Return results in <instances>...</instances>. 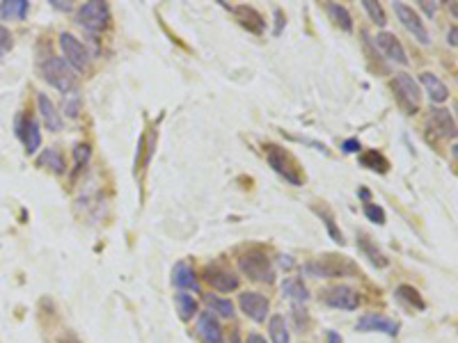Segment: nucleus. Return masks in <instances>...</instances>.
Segmentation results:
<instances>
[{
    "label": "nucleus",
    "instance_id": "nucleus-23",
    "mask_svg": "<svg viewBox=\"0 0 458 343\" xmlns=\"http://www.w3.org/2000/svg\"><path fill=\"white\" fill-rule=\"evenodd\" d=\"M357 247L362 249V254L369 258V261L373 263V266H378V268H385L390 261H388V256H385L378 247H376L373 243H371V238H366L364 234H357Z\"/></svg>",
    "mask_w": 458,
    "mask_h": 343
},
{
    "label": "nucleus",
    "instance_id": "nucleus-42",
    "mask_svg": "<svg viewBox=\"0 0 458 343\" xmlns=\"http://www.w3.org/2000/svg\"><path fill=\"white\" fill-rule=\"evenodd\" d=\"M328 343H342V337L337 332H328Z\"/></svg>",
    "mask_w": 458,
    "mask_h": 343
},
{
    "label": "nucleus",
    "instance_id": "nucleus-19",
    "mask_svg": "<svg viewBox=\"0 0 458 343\" xmlns=\"http://www.w3.org/2000/svg\"><path fill=\"white\" fill-rule=\"evenodd\" d=\"M229 9H232L238 21H241V25L247 27L250 32H254V35L264 32L266 21H264V16L256 12V9H252V7H229Z\"/></svg>",
    "mask_w": 458,
    "mask_h": 343
},
{
    "label": "nucleus",
    "instance_id": "nucleus-5",
    "mask_svg": "<svg viewBox=\"0 0 458 343\" xmlns=\"http://www.w3.org/2000/svg\"><path fill=\"white\" fill-rule=\"evenodd\" d=\"M78 25L87 32H104L110 25V7L101 0H92L78 9Z\"/></svg>",
    "mask_w": 458,
    "mask_h": 343
},
{
    "label": "nucleus",
    "instance_id": "nucleus-7",
    "mask_svg": "<svg viewBox=\"0 0 458 343\" xmlns=\"http://www.w3.org/2000/svg\"><path fill=\"white\" fill-rule=\"evenodd\" d=\"M60 49H62V55H64V62L69 64L71 69L76 71H85L89 67V53L87 49L82 46V42L78 37H73L71 32H62L60 35Z\"/></svg>",
    "mask_w": 458,
    "mask_h": 343
},
{
    "label": "nucleus",
    "instance_id": "nucleus-6",
    "mask_svg": "<svg viewBox=\"0 0 458 343\" xmlns=\"http://www.w3.org/2000/svg\"><path fill=\"white\" fill-rule=\"evenodd\" d=\"M266 161H268L271 168L278 172L287 183L296 185V188H298V185H302L298 168L293 165V161L289 158V154L284 149H280V146H275V144H268V146H266Z\"/></svg>",
    "mask_w": 458,
    "mask_h": 343
},
{
    "label": "nucleus",
    "instance_id": "nucleus-36",
    "mask_svg": "<svg viewBox=\"0 0 458 343\" xmlns=\"http://www.w3.org/2000/svg\"><path fill=\"white\" fill-rule=\"evenodd\" d=\"M69 96H71V94H69ZM78 108H80L78 96H71V99L64 101V113H67L69 117H76V115H78Z\"/></svg>",
    "mask_w": 458,
    "mask_h": 343
},
{
    "label": "nucleus",
    "instance_id": "nucleus-29",
    "mask_svg": "<svg viewBox=\"0 0 458 343\" xmlns=\"http://www.w3.org/2000/svg\"><path fill=\"white\" fill-rule=\"evenodd\" d=\"M397 298H399L401 302H406L408 307H412V309H419V311L426 309V302L421 300L419 291L412 289V286H408V284H401V286H399V289H397Z\"/></svg>",
    "mask_w": 458,
    "mask_h": 343
},
{
    "label": "nucleus",
    "instance_id": "nucleus-13",
    "mask_svg": "<svg viewBox=\"0 0 458 343\" xmlns=\"http://www.w3.org/2000/svg\"><path fill=\"white\" fill-rule=\"evenodd\" d=\"M357 332H383V335H388V337H397L399 323L385 318L380 313H364V316L357 320Z\"/></svg>",
    "mask_w": 458,
    "mask_h": 343
},
{
    "label": "nucleus",
    "instance_id": "nucleus-10",
    "mask_svg": "<svg viewBox=\"0 0 458 343\" xmlns=\"http://www.w3.org/2000/svg\"><path fill=\"white\" fill-rule=\"evenodd\" d=\"M238 304H241V311L245 313L247 318L254 320V323H264L266 316L271 311V302L266 295L256 293V291H247L238 298Z\"/></svg>",
    "mask_w": 458,
    "mask_h": 343
},
{
    "label": "nucleus",
    "instance_id": "nucleus-44",
    "mask_svg": "<svg viewBox=\"0 0 458 343\" xmlns=\"http://www.w3.org/2000/svg\"><path fill=\"white\" fill-rule=\"evenodd\" d=\"M360 197L362 199H369V190H360Z\"/></svg>",
    "mask_w": 458,
    "mask_h": 343
},
{
    "label": "nucleus",
    "instance_id": "nucleus-31",
    "mask_svg": "<svg viewBox=\"0 0 458 343\" xmlns=\"http://www.w3.org/2000/svg\"><path fill=\"white\" fill-rule=\"evenodd\" d=\"M314 213H316V216H318L321 220L326 222V229H328V234L333 236V240H335V243H339V245H342V243H344V234H342V231L337 229V225H335V218L330 216V213H328L326 208H314Z\"/></svg>",
    "mask_w": 458,
    "mask_h": 343
},
{
    "label": "nucleus",
    "instance_id": "nucleus-28",
    "mask_svg": "<svg viewBox=\"0 0 458 343\" xmlns=\"http://www.w3.org/2000/svg\"><path fill=\"white\" fill-rule=\"evenodd\" d=\"M27 9H30L27 0H5V3H0V16L18 18V21H21V18H25Z\"/></svg>",
    "mask_w": 458,
    "mask_h": 343
},
{
    "label": "nucleus",
    "instance_id": "nucleus-17",
    "mask_svg": "<svg viewBox=\"0 0 458 343\" xmlns=\"http://www.w3.org/2000/svg\"><path fill=\"white\" fill-rule=\"evenodd\" d=\"M37 108H39V115L46 124V131L58 133L62 131V117L58 113V108L53 106V101L46 94H37Z\"/></svg>",
    "mask_w": 458,
    "mask_h": 343
},
{
    "label": "nucleus",
    "instance_id": "nucleus-22",
    "mask_svg": "<svg viewBox=\"0 0 458 343\" xmlns=\"http://www.w3.org/2000/svg\"><path fill=\"white\" fill-rule=\"evenodd\" d=\"M326 12H328V16L335 21V25L342 27L344 32H353V16H351V12H348L344 5H339V3H328V5H326Z\"/></svg>",
    "mask_w": 458,
    "mask_h": 343
},
{
    "label": "nucleus",
    "instance_id": "nucleus-26",
    "mask_svg": "<svg viewBox=\"0 0 458 343\" xmlns=\"http://www.w3.org/2000/svg\"><path fill=\"white\" fill-rule=\"evenodd\" d=\"M268 335H271V341L273 343H291V335H289V325L284 316L280 313H275L268 320Z\"/></svg>",
    "mask_w": 458,
    "mask_h": 343
},
{
    "label": "nucleus",
    "instance_id": "nucleus-9",
    "mask_svg": "<svg viewBox=\"0 0 458 343\" xmlns=\"http://www.w3.org/2000/svg\"><path fill=\"white\" fill-rule=\"evenodd\" d=\"M323 302L333 309H342V311H355L357 304H360V293H357L353 286L339 284L328 289L323 295Z\"/></svg>",
    "mask_w": 458,
    "mask_h": 343
},
{
    "label": "nucleus",
    "instance_id": "nucleus-25",
    "mask_svg": "<svg viewBox=\"0 0 458 343\" xmlns=\"http://www.w3.org/2000/svg\"><path fill=\"white\" fill-rule=\"evenodd\" d=\"M174 304H177V313L183 323L190 320L192 316H197V300L192 298L190 293L179 291L177 295H174Z\"/></svg>",
    "mask_w": 458,
    "mask_h": 343
},
{
    "label": "nucleus",
    "instance_id": "nucleus-3",
    "mask_svg": "<svg viewBox=\"0 0 458 343\" xmlns=\"http://www.w3.org/2000/svg\"><path fill=\"white\" fill-rule=\"evenodd\" d=\"M392 87H394V94H397L399 106L406 110L408 115H415L421 104L419 82L412 80V76H408V73H397L392 80Z\"/></svg>",
    "mask_w": 458,
    "mask_h": 343
},
{
    "label": "nucleus",
    "instance_id": "nucleus-2",
    "mask_svg": "<svg viewBox=\"0 0 458 343\" xmlns=\"http://www.w3.org/2000/svg\"><path fill=\"white\" fill-rule=\"evenodd\" d=\"M305 273L309 277H316V280H333V277H346V275H355L357 268L348 261L346 256H318L314 261L305 263Z\"/></svg>",
    "mask_w": 458,
    "mask_h": 343
},
{
    "label": "nucleus",
    "instance_id": "nucleus-30",
    "mask_svg": "<svg viewBox=\"0 0 458 343\" xmlns=\"http://www.w3.org/2000/svg\"><path fill=\"white\" fill-rule=\"evenodd\" d=\"M204 302L209 304V309L213 316H223V318H232L234 316V304L229 300L216 298V295H204Z\"/></svg>",
    "mask_w": 458,
    "mask_h": 343
},
{
    "label": "nucleus",
    "instance_id": "nucleus-12",
    "mask_svg": "<svg viewBox=\"0 0 458 343\" xmlns=\"http://www.w3.org/2000/svg\"><path fill=\"white\" fill-rule=\"evenodd\" d=\"M16 135L23 140V146L27 154H37L42 146V126L35 117H25L16 122Z\"/></svg>",
    "mask_w": 458,
    "mask_h": 343
},
{
    "label": "nucleus",
    "instance_id": "nucleus-41",
    "mask_svg": "<svg viewBox=\"0 0 458 343\" xmlns=\"http://www.w3.org/2000/svg\"><path fill=\"white\" fill-rule=\"evenodd\" d=\"M247 343H268V341H266L261 335H250L247 337Z\"/></svg>",
    "mask_w": 458,
    "mask_h": 343
},
{
    "label": "nucleus",
    "instance_id": "nucleus-27",
    "mask_svg": "<svg viewBox=\"0 0 458 343\" xmlns=\"http://www.w3.org/2000/svg\"><path fill=\"white\" fill-rule=\"evenodd\" d=\"M360 165L362 168H366V170H373V172H380V174H385L390 170V163H388V158L380 154V151H376V149H371V151H364L362 156H360Z\"/></svg>",
    "mask_w": 458,
    "mask_h": 343
},
{
    "label": "nucleus",
    "instance_id": "nucleus-16",
    "mask_svg": "<svg viewBox=\"0 0 458 343\" xmlns=\"http://www.w3.org/2000/svg\"><path fill=\"white\" fill-rule=\"evenodd\" d=\"M428 124L431 128L438 133V135H442V137H456V119L452 117V113L445 108H435V110H431V117H428Z\"/></svg>",
    "mask_w": 458,
    "mask_h": 343
},
{
    "label": "nucleus",
    "instance_id": "nucleus-32",
    "mask_svg": "<svg viewBox=\"0 0 458 343\" xmlns=\"http://www.w3.org/2000/svg\"><path fill=\"white\" fill-rule=\"evenodd\" d=\"M362 7H364V12L371 16L373 23H378L380 27L388 23V16H385V9L380 7V3H373V0H362Z\"/></svg>",
    "mask_w": 458,
    "mask_h": 343
},
{
    "label": "nucleus",
    "instance_id": "nucleus-21",
    "mask_svg": "<svg viewBox=\"0 0 458 343\" xmlns=\"http://www.w3.org/2000/svg\"><path fill=\"white\" fill-rule=\"evenodd\" d=\"M37 165H39V168L51 170L53 174L67 172V165H64V158H62V154L58 149H44L39 154V158H37Z\"/></svg>",
    "mask_w": 458,
    "mask_h": 343
},
{
    "label": "nucleus",
    "instance_id": "nucleus-4",
    "mask_svg": "<svg viewBox=\"0 0 458 343\" xmlns=\"http://www.w3.org/2000/svg\"><path fill=\"white\" fill-rule=\"evenodd\" d=\"M238 268H241V273L247 275V280H252V282H273V277H275L271 258L264 252H259V249L247 252L245 256L238 258Z\"/></svg>",
    "mask_w": 458,
    "mask_h": 343
},
{
    "label": "nucleus",
    "instance_id": "nucleus-8",
    "mask_svg": "<svg viewBox=\"0 0 458 343\" xmlns=\"http://www.w3.org/2000/svg\"><path fill=\"white\" fill-rule=\"evenodd\" d=\"M394 14L399 16V21L403 23V27L415 37L419 44H431V35L426 30V23L421 21V16L406 3H394Z\"/></svg>",
    "mask_w": 458,
    "mask_h": 343
},
{
    "label": "nucleus",
    "instance_id": "nucleus-39",
    "mask_svg": "<svg viewBox=\"0 0 458 343\" xmlns=\"http://www.w3.org/2000/svg\"><path fill=\"white\" fill-rule=\"evenodd\" d=\"M447 42L452 44V49H456V25L449 27V32H447Z\"/></svg>",
    "mask_w": 458,
    "mask_h": 343
},
{
    "label": "nucleus",
    "instance_id": "nucleus-37",
    "mask_svg": "<svg viewBox=\"0 0 458 343\" xmlns=\"http://www.w3.org/2000/svg\"><path fill=\"white\" fill-rule=\"evenodd\" d=\"M342 149H344V154H357L360 151V140H357V137H351V140H346L342 144Z\"/></svg>",
    "mask_w": 458,
    "mask_h": 343
},
{
    "label": "nucleus",
    "instance_id": "nucleus-24",
    "mask_svg": "<svg viewBox=\"0 0 458 343\" xmlns=\"http://www.w3.org/2000/svg\"><path fill=\"white\" fill-rule=\"evenodd\" d=\"M282 293L287 295V298L300 302V304L309 300L307 286L302 284V280H298V277H289V280H284V282H282Z\"/></svg>",
    "mask_w": 458,
    "mask_h": 343
},
{
    "label": "nucleus",
    "instance_id": "nucleus-18",
    "mask_svg": "<svg viewBox=\"0 0 458 343\" xmlns=\"http://www.w3.org/2000/svg\"><path fill=\"white\" fill-rule=\"evenodd\" d=\"M419 82H421V87L426 89V94L433 104H445V101L449 99V87L435 76V73H428V71L421 73Z\"/></svg>",
    "mask_w": 458,
    "mask_h": 343
},
{
    "label": "nucleus",
    "instance_id": "nucleus-40",
    "mask_svg": "<svg viewBox=\"0 0 458 343\" xmlns=\"http://www.w3.org/2000/svg\"><path fill=\"white\" fill-rule=\"evenodd\" d=\"M51 5L58 7V9H64V12H69L71 9V3H62V0H51Z\"/></svg>",
    "mask_w": 458,
    "mask_h": 343
},
{
    "label": "nucleus",
    "instance_id": "nucleus-43",
    "mask_svg": "<svg viewBox=\"0 0 458 343\" xmlns=\"http://www.w3.org/2000/svg\"><path fill=\"white\" fill-rule=\"evenodd\" d=\"M282 266H287V268H291L293 266V261H291V256H282V261H280Z\"/></svg>",
    "mask_w": 458,
    "mask_h": 343
},
{
    "label": "nucleus",
    "instance_id": "nucleus-11",
    "mask_svg": "<svg viewBox=\"0 0 458 343\" xmlns=\"http://www.w3.org/2000/svg\"><path fill=\"white\" fill-rule=\"evenodd\" d=\"M373 42H376V46H378V51H380L390 62H397V64H401V67H406V64H408L406 49H403V44L399 42V37L394 35V32L383 30V32L376 35Z\"/></svg>",
    "mask_w": 458,
    "mask_h": 343
},
{
    "label": "nucleus",
    "instance_id": "nucleus-45",
    "mask_svg": "<svg viewBox=\"0 0 458 343\" xmlns=\"http://www.w3.org/2000/svg\"><path fill=\"white\" fill-rule=\"evenodd\" d=\"M0 55H3V53H0Z\"/></svg>",
    "mask_w": 458,
    "mask_h": 343
},
{
    "label": "nucleus",
    "instance_id": "nucleus-34",
    "mask_svg": "<svg viewBox=\"0 0 458 343\" xmlns=\"http://www.w3.org/2000/svg\"><path fill=\"white\" fill-rule=\"evenodd\" d=\"M73 156H76V170H80L82 165H87L92 151H89V146H87V144H78L76 149H73Z\"/></svg>",
    "mask_w": 458,
    "mask_h": 343
},
{
    "label": "nucleus",
    "instance_id": "nucleus-1",
    "mask_svg": "<svg viewBox=\"0 0 458 343\" xmlns=\"http://www.w3.org/2000/svg\"><path fill=\"white\" fill-rule=\"evenodd\" d=\"M42 78L49 82L51 87L58 89L62 96L71 94L78 82L76 71H73L62 58H49L46 62H42Z\"/></svg>",
    "mask_w": 458,
    "mask_h": 343
},
{
    "label": "nucleus",
    "instance_id": "nucleus-35",
    "mask_svg": "<svg viewBox=\"0 0 458 343\" xmlns=\"http://www.w3.org/2000/svg\"><path fill=\"white\" fill-rule=\"evenodd\" d=\"M12 46H14L12 32H9L5 25H0V53H7Z\"/></svg>",
    "mask_w": 458,
    "mask_h": 343
},
{
    "label": "nucleus",
    "instance_id": "nucleus-20",
    "mask_svg": "<svg viewBox=\"0 0 458 343\" xmlns=\"http://www.w3.org/2000/svg\"><path fill=\"white\" fill-rule=\"evenodd\" d=\"M172 284L177 286V289H181L183 293L186 291H197L199 286H197V277L195 273H192V268L188 263H177L174 266V270H172Z\"/></svg>",
    "mask_w": 458,
    "mask_h": 343
},
{
    "label": "nucleus",
    "instance_id": "nucleus-33",
    "mask_svg": "<svg viewBox=\"0 0 458 343\" xmlns=\"http://www.w3.org/2000/svg\"><path fill=\"white\" fill-rule=\"evenodd\" d=\"M364 216L369 218L371 222H376V225H385V211L378 206V204L366 201L364 204Z\"/></svg>",
    "mask_w": 458,
    "mask_h": 343
},
{
    "label": "nucleus",
    "instance_id": "nucleus-38",
    "mask_svg": "<svg viewBox=\"0 0 458 343\" xmlns=\"http://www.w3.org/2000/svg\"><path fill=\"white\" fill-rule=\"evenodd\" d=\"M419 7L424 9V14H426V16H433V14H435V7H438V5H433V3L428 5V3H424V0H421Z\"/></svg>",
    "mask_w": 458,
    "mask_h": 343
},
{
    "label": "nucleus",
    "instance_id": "nucleus-15",
    "mask_svg": "<svg viewBox=\"0 0 458 343\" xmlns=\"http://www.w3.org/2000/svg\"><path fill=\"white\" fill-rule=\"evenodd\" d=\"M206 284L211 286V289H216L220 293H232L236 291L238 286H241V280H238L236 275H232L229 270H225V268H206Z\"/></svg>",
    "mask_w": 458,
    "mask_h": 343
},
{
    "label": "nucleus",
    "instance_id": "nucleus-14",
    "mask_svg": "<svg viewBox=\"0 0 458 343\" xmlns=\"http://www.w3.org/2000/svg\"><path fill=\"white\" fill-rule=\"evenodd\" d=\"M197 337L204 343H223L225 335H223V325H220L218 316H213L211 311L199 313L197 318Z\"/></svg>",
    "mask_w": 458,
    "mask_h": 343
}]
</instances>
